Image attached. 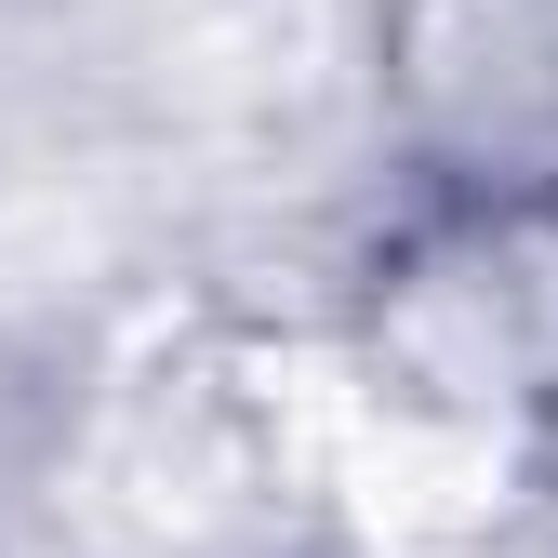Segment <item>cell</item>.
<instances>
[{
  "mask_svg": "<svg viewBox=\"0 0 558 558\" xmlns=\"http://www.w3.org/2000/svg\"><path fill=\"white\" fill-rule=\"evenodd\" d=\"M386 120L439 173H558V0H386Z\"/></svg>",
  "mask_w": 558,
  "mask_h": 558,
  "instance_id": "cell-1",
  "label": "cell"
}]
</instances>
